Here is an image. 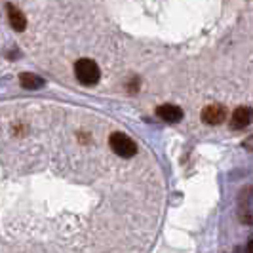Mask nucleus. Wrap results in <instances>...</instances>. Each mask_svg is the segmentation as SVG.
I'll return each mask as SVG.
<instances>
[{
	"label": "nucleus",
	"mask_w": 253,
	"mask_h": 253,
	"mask_svg": "<svg viewBox=\"0 0 253 253\" xmlns=\"http://www.w3.org/2000/svg\"><path fill=\"white\" fill-rule=\"evenodd\" d=\"M109 145L113 149L114 154L122 156V158H131L137 154V145L131 137H127L126 133H120V131H114L113 135L109 137Z\"/></svg>",
	"instance_id": "obj_2"
},
{
	"label": "nucleus",
	"mask_w": 253,
	"mask_h": 253,
	"mask_svg": "<svg viewBox=\"0 0 253 253\" xmlns=\"http://www.w3.org/2000/svg\"><path fill=\"white\" fill-rule=\"evenodd\" d=\"M19 82H21V86L27 89H40L44 88V78H40L38 75H33V73H23V75L19 76Z\"/></svg>",
	"instance_id": "obj_7"
},
{
	"label": "nucleus",
	"mask_w": 253,
	"mask_h": 253,
	"mask_svg": "<svg viewBox=\"0 0 253 253\" xmlns=\"http://www.w3.org/2000/svg\"><path fill=\"white\" fill-rule=\"evenodd\" d=\"M253 120V111L252 107H238L234 113H232V120H230V126L234 129H240V127H248Z\"/></svg>",
	"instance_id": "obj_4"
},
{
	"label": "nucleus",
	"mask_w": 253,
	"mask_h": 253,
	"mask_svg": "<svg viewBox=\"0 0 253 253\" xmlns=\"http://www.w3.org/2000/svg\"><path fill=\"white\" fill-rule=\"evenodd\" d=\"M6 10H8V19H10V25L13 27V31H25L27 29V17L25 13L21 12L17 6H13V4H8L6 6Z\"/></svg>",
	"instance_id": "obj_6"
},
{
	"label": "nucleus",
	"mask_w": 253,
	"mask_h": 253,
	"mask_svg": "<svg viewBox=\"0 0 253 253\" xmlns=\"http://www.w3.org/2000/svg\"><path fill=\"white\" fill-rule=\"evenodd\" d=\"M225 118H227V109L219 103L208 105L202 111V122L208 126H219V124L225 122Z\"/></svg>",
	"instance_id": "obj_3"
},
{
	"label": "nucleus",
	"mask_w": 253,
	"mask_h": 253,
	"mask_svg": "<svg viewBox=\"0 0 253 253\" xmlns=\"http://www.w3.org/2000/svg\"><path fill=\"white\" fill-rule=\"evenodd\" d=\"M248 253H253V240L250 242V252H248Z\"/></svg>",
	"instance_id": "obj_8"
},
{
	"label": "nucleus",
	"mask_w": 253,
	"mask_h": 253,
	"mask_svg": "<svg viewBox=\"0 0 253 253\" xmlns=\"http://www.w3.org/2000/svg\"><path fill=\"white\" fill-rule=\"evenodd\" d=\"M156 114H158L164 122H169V124H177L179 120L183 118V111L179 109L177 105H171V103L160 105V107L156 109Z\"/></svg>",
	"instance_id": "obj_5"
},
{
	"label": "nucleus",
	"mask_w": 253,
	"mask_h": 253,
	"mask_svg": "<svg viewBox=\"0 0 253 253\" xmlns=\"http://www.w3.org/2000/svg\"><path fill=\"white\" fill-rule=\"evenodd\" d=\"M75 75L80 84L93 86V84L99 82L101 71H99V67H97V63L93 59H78L75 63Z\"/></svg>",
	"instance_id": "obj_1"
}]
</instances>
